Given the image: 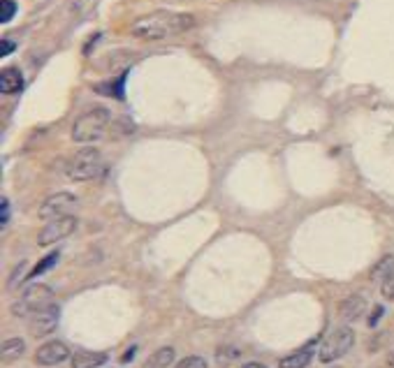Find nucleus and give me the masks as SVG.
Wrapping results in <instances>:
<instances>
[{
	"label": "nucleus",
	"instance_id": "nucleus-11",
	"mask_svg": "<svg viewBox=\"0 0 394 368\" xmlns=\"http://www.w3.org/2000/svg\"><path fill=\"white\" fill-rule=\"evenodd\" d=\"M367 310V299L362 297V294H350V297H345L341 302V317L345 322H353V320H360L362 315H365Z\"/></svg>",
	"mask_w": 394,
	"mask_h": 368
},
{
	"label": "nucleus",
	"instance_id": "nucleus-14",
	"mask_svg": "<svg viewBox=\"0 0 394 368\" xmlns=\"http://www.w3.org/2000/svg\"><path fill=\"white\" fill-rule=\"evenodd\" d=\"M174 361V347H160L144 361V368H169Z\"/></svg>",
	"mask_w": 394,
	"mask_h": 368
},
{
	"label": "nucleus",
	"instance_id": "nucleus-6",
	"mask_svg": "<svg viewBox=\"0 0 394 368\" xmlns=\"http://www.w3.org/2000/svg\"><path fill=\"white\" fill-rule=\"evenodd\" d=\"M58 320H60V306H56V304L33 312L28 320L30 336H33V339H45V336L53 334V329L58 327Z\"/></svg>",
	"mask_w": 394,
	"mask_h": 368
},
{
	"label": "nucleus",
	"instance_id": "nucleus-10",
	"mask_svg": "<svg viewBox=\"0 0 394 368\" xmlns=\"http://www.w3.org/2000/svg\"><path fill=\"white\" fill-rule=\"evenodd\" d=\"M315 347H318V341L306 343V345L299 347L297 352L288 354V357H283L281 361H278V366H281V368H306L308 364H311V359H313V354H315Z\"/></svg>",
	"mask_w": 394,
	"mask_h": 368
},
{
	"label": "nucleus",
	"instance_id": "nucleus-15",
	"mask_svg": "<svg viewBox=\"0 0 394 368\" xmlns=\"http://www.w3.org/2000/svg\"><path fill=\"white\" fill-rule=\"evenodd\" d=\"M23 352H26V343L21 339H8L3 343V361L5 364H12V361H16L19 357H23Z\"/></svg>",
	"mask_w": 394,
	"mask_h": 368
},
{
	"label": "nucleus",
	"instance_id": "nucleus-24",
	"mask_svg": "<svg viewBox=\"0 0 394 368\" xmlns=\"http://www.w3.org/2000/svg\"><path fill=\"white\" fill-rule=\"evenodd\" d=\"M10 223V201L3 199V204H0V225H8Z\"/></svg>",
	"mask_w": 394,
	"mask_h": 368
},
{
	"label": "nucleus",
	"instance_id": "nucleus-16",
	"mask_svg": "<svg viewBox=\"0 0 394 368\" xmlns=\"http://www.w3.org/2000/svg\"><path fill=\"white\" fill-rule=\"evenodd\" d=\"M125 79H128V72H123L121 77L112 79L109 84L98 86V90H100V93H107V95L116 97V100H125Z\"/></svg>",
	"mask_w": 394,
	"mask_h": 368
},
{
	"label": "nucleus",
	"instance_id": "nucleus-22",
	"mask_svg": "<svg viewBox=\"0 0 394 368\" xmlns=\"http://www.w3.org/2000/svg\"><path fill=\"white\" fill-rule=\"evenodd\" d=\"M380 292H383V297L387 302H394V269L385 275L383 283H380Z\"/></svg>",
	"mask_w": 394,
	"mask_h": 368
},
{
	"label": "nucleus",
	"instance_id": "nucleus-8",
	"mask_svg": "<svg viewBox=\"0 0 394 368\" xmlns=\"http://www.w3.org/2000/svg\"><path fill=\"white\" fill-rule=\"evenodd\" d=\"M77 206V197L72 193H56L51 197L45 199V204L40 206V218L42 220H56L63 216H70V211Z\"/></svg>",
	"mask_w": 394,
	"mask_h": 368
},
{
	"label": "nucleus",
	"instance_id": "nucleus-28",
	"mask_svg": "<svg viewBox=\"0 0 394 368\" xmlns=\"http://www.w3.org/2000/svg\"><path fill=\"white\" fill-rule=\"evenodd\" d=\"M241 368H267L264 364H258V361H251V364H244Z\"/></svg>",
	"mask_w": 394,
	"mask_h": 368
},
{
	"label": "nucleus",
	"instance_id": "nucleus-13",
	"mask_svg": "<svg viewBox=\"0 0 394 368\" xmlns=\"http://www.w3.org/2000/svg\"><path fill=\"white\" fill-rule=\"evenodd\" d=\"M107 361L105 352H88V349H82V352L72 354V368H100Z\"/></svg>",
	"mask_w": 394,
	"mask_h": 368
},
{
	"label": "nucleus",
	"instance_id": "nucleus-23",
	"mask_svg": "<svg viewBox=\"0 0 394 368\" xmlns=\"http://www.w3.org/2000/svg\"><path fill=\"white\" fill-rule=\"evenodd\" d=\"M174 368H207V359H202V357H197V354H193V357L181 359Z\"/></svg>",
	"mask_w": 394,
	"mask_h": 368
},
{
	"label": "nucleus",
	"instance_id": "nucleus-7",
	"mask_svg": "<svg viewBox=\"0 0 394 368\" xmlns=\"http://www.w3.org/2000/svg\"><path fill=\"white\" fill-rule=\"evenodd\" d=\"M75 230H77V218L75 216H63V218L49 220V223L42 227V232L38 236V243L40 245H53V243L63 241V238H68Z\"/></svg>",
	"mask_w": 394,
	"mask_h": 368
},
{
	"label": "nucleus",
	"instance_id": "nucleus-20",
	"mask_svg": "<svg viewBox=\"0 0 394 368\" xmlns=\"http://www.w3.org/2000/svg\"><path fill=\"white\" fill-rule=\"evenodd\" d=\"M26 269H28V262H19V265H16V269L12 271L8 280V290H16L21 280H26Z\"/></svg>",
	"mask_w": 394,
	"mask_h": 368
},
{
	"label": "nucleus",
	"instance_id": "nucleus-25",
	"mask_svg": "<svg viewBox=\"0 0 394 368\" xmlns=\"http://www.w3.org/2000/svg\"><path fill=\"white\" fill-rule=\"evenodd\" d=\"M14 49H16L14 42H12V40H3V45H0V56H10Z\"/></svg>",
	"mask_w": 394,
	"mask_h": 368
},
{
	"label": "nucleus",
	"instance_id": "nucleus-1",
	"mask_svg": "<svg viewBox=\"0 0 394 368\" xmlns=\"http://www.w3.org/2000/svg\"><path fill=\"white\" fill-rule=\"evenodd\" d=\"M195 26V16L188 14V12H169V10H158L151 12L147 16H139V19L130 26L132 38L139 40H167L174 35H181L186 30H190Z\"/></svg>",
	"mask_w": 394,
	"mask_h": 368
},
{
	"label": "nucleus",
	"instance_id": "nucleus-19",
	"mask_svg": "<svg viewBox=\"0 0 394 368\" xmlns=\"http://www.w3.org/2000/svg\"><path fill=\"white\" fill-rule=\"evenodd\" d=\"M58 257H60L58 253H49V255L45 257V260L40 262L38 267L33 269V271L28 273V278H38V275H42L45 271H49V269H51V267H53V265H56V262H58Z\"/></svg>",
	"mask_w": 394,
	"mask_h": 368
},
{
	"label": "nucleus",
	"instance_id": "nucleus-9",
	"mask_svg": "<svg viewBox=\"0 0 394 368\" xmlns=\"http://www.w3.org/2000/svg\"><path fill=\"white\" fill-rule=\"evenodd\" d=\"M70 357H72L70 347L65 345L63 341H49V343H45L42 347H38V352H35V364L58 366V364H63V361H68Z\"/></svg>",
	"mask_w": 394,
	"mask_h": 368
},
{
	"label": "nucleus",
	"instance_id": "nucleus-4",
	"mask_svg": "<svg viewBox=\"0 0 394 368\" xmlns=\"http://www.w3.org/2000/svg\"><path fill=\"white\" fill-rule=\"evenodd\" d=\"M102 167H105V160H102V153L98 149H82L70 158L68 179L77 183L90 181L100 174Z\"/></svg>",
	"mask_w": 394,
	"mask_h": 368
},
{
	"label": "nucleus",
	"instance_id": "nucleus-17",
	"mask_svg": "<svg viewBox=\"0 0 394 368\" xmlns=\"http://www.w3.org/2000/svg\"><path fill=\"white\" fill-rule=\"evenodd\" d=\"M392 269H394V255H387V257H383V260L378 262V267L373 269L371 278H373V280H380V283H383L385 275L390 273Z\"/></svg>",
	"mask_w": 394,
	"mask_h": 368
},
{
	"label": "nucleus",
	"instance_id": "nucleus-21",
	"mask_svg": "<svg viewBox=\"0 0 394 368\" xmlns=\"http://www.w3.org/2000/svg\"><path fill=\"white\" fill-rule=\"evenodd\" d=\"M14 14H16L14 0H3V3H0V23H10L14 19Z\"/></svg>",
	"mask_w": 394,
	"mask_h": 368
},
{
	"label": "nucleus",
	"instance_id": "nucleus-12",
	"mask_svg": "<svg viewBox=\"0 0 394 368\" xmlns=\"http://www.w3.org/2000/svg\"><path fill=\"white\" fill-rule=\"evenodd\" d=\"M23 88V75L19 67H5L0 75V90L5 95H14Z\"/></svg>",
	"mask_w": 394,
	"mask_h": 368
},
{
	"label": "nucleus",
	"instance_id": "nucleus-26",
	"mask_svg": "<svg viewBox=\"0 0 394 368\" xmlns=\"http://www.w3.org/2000/svg\"><path fill=\"white\" fill-rule=\"evenodd\" d=\"M380 315H383V308L378 306V308L373 310V315L369 317V327H375V324H378V320H380Z\"/></svg>",
	"mask_w": 394,
	"mask_h": 368
},
{
	"label": "nucleus",
	"instance_id": "nucleus-3",
	"mask_svg": "<svg viewBox=\"0 0 394 368\" xmlns=\"http://www.w3.org/2000/svg\"><path fill=\"white\" fill-rule=\"evenodd\" d=\"M51 304H53L51 287L45 283H35L21 294V299H16V302L12 304V315L21 317V320H30L33 312L47 308V306H51Z\"/></svg>",
	"mask_w": 394,
	"mask_h": 368
},
{
	"label": "nucleus",
	"instance_id": "nucleus-27",
	"mask_svg": "<svg viewBox=\"0 0 394 368\" xmlns=\"http://www.w3.org/2000/svg\"><path fill=\"white\" fill-rule=\"evenodd\" d=\"M135 352H137V347H130L128 352H125V354H123V357H121V359H123V361H130L132 357H135Z\"/></svg>",
	"mask_w": 394,
	"mask_h": 368
},
{
	"label": "nucleus",
	"instance_id": "nucleus-2",
	"mask_svg": "<svg viewBox=\"0 0 394 368\" xmlns=\"http://www.w3.org/2000/svg\"><path fill=\"white\" fill-rule=\"evenodd\" d=\"M112 114L107 107H93L88 112H84L77 119V123L72 125V139L79 144H90L95 139H100L107 132Z\"/></svg>",
	"mask_w": 394,
	"mask_h": 368
},
{
	"label": "nucleus",
	"instance_id": "nucleus-5",
	"mask_svg": "<svg viewBox=\"0 0 394 368\" xmlns=\"http://www.w3.org/2000/svg\"><path fill=\"white\" fill-rule=\"evenodd\" d=\"M355 345V331L350 327H338L325 339V343L318 349V359L323 364H332V361L345 357Z\"/></svg>",
	"mask_w": 394,
	"mask_h": 368
},
{
	"label": "nucleus",
	"instance_id": "nucleus-29",
	"mask_svg": "<svg viewBox=\"0 0 394 368\" xmlns=\"http://www.w3.org/2000/svg\"><path fill=\"white\" fill-rule=\"evenodd\" d=\"M100 368H105V366H100Z\"/></svg>",
	"mask_w": 394,
	"mask_h": 368
},
{
	"label": "nucleus",
	"instance_id": "nucleus-18",
	"mask_svg": "<svg viewBox=\"0 0 394 368\" xmlns=\"http://www.w3.org/2000/svg\"><path fill=\"white\" fill-rule=\"evenodd\" d=\"M239 357H241L239 347H232V345H227V347H221V349H218V354H216V359H218V364H221V366H227V364H232V361H236Z\"/></svg>",
	"mask_w": 394,
	"mask_h": 368
}]
</instances>
